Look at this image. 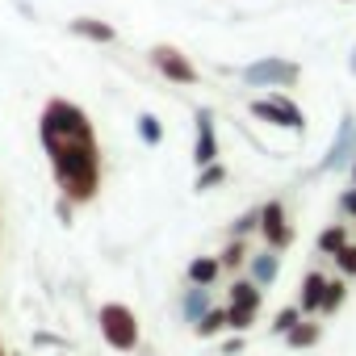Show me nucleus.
<instances>
[{
	"mask_svg": "<svg viewBox=\"0 0 356 356\" xmlns=\"http://www.w3.org/2000/svg\"><path fill=\"white\" fill-rule=\"evenodd\" d=\"M97 323H101V335L113 352H138V318L126 302H105L97 310Z\"/></svg>",
	"mask_w": 356,
	"mask_h": 356,
	"instance_id": "5",
	"label": "nucleus"
},
{
	"mask_svg": "<svg viewBox=\"0 0 356 356\" xmlns=\"http://www.w3.org/2000/svg\"><path fill=\"white\" fill-rule=\"evenodd\" d=\"M327 281H331V277H323L318 268H310V273L302 277V293H298V306H302V314H318V306H323V293H327Z\"/></svg>",
	"mask_w": 356,
	"mask_h": 356,
	"instance_id": "13",
	"label": "nucleus"
},
{
	"mask_svg": "<svg viewBox=\"0 0 356 356\" xmlns=\"http://www.w3.org/2000/svg\"><path fill=\"white\" fill-rule=\"evenodd\" d=\"M348 172H352V181H348V185H356V159H352V168H348Z\"/></svg>",
	"mask_w": 356,
	"mask_h": 356,
	"instance_id": "32",
	"label": "nucleus"
},
{
	"mask_svg": "<svg viewBox=\"0 0 356 356\" xmlns=\"http://www.w3.org/2000/svg\"><path fill=\"white\" fill-rule=\"evenodd\" d=\"M343 298H348V281H343V277L327 281V293H323V306H318V314H335V310L343 306Z\"/></svg>",
	"mask_w": 356,
	"mask_h": 356,
	"instance_id": "23",
	"label": "nucleus"
},
{
	"mask_svg": "<svg viewBox=\"0 0 356 356\" xmlns=\"http://www.w3.org/2000/svg\"><path fill=\"white\" fill-rule=\"evenodd\" d=\"M227 318H231V331L248 335V331H252V323L260 318V306H231V302H227Z\"/></svg>",
	"mask_w": 356,
	"mask_h": 356,
	"instance_id": "22",
	"label": "nucleus"
},
{
	"mask_svg": "<svg viewBox=\"0 0 356 356\" xmlns=\"http://www.w3.org/2000/svg\"><path fill=\"white\" fill-rule=\"evenodd\" d=\"M218 277H222V260H218V256H193L189 268H185V281H189V285H206V289H214Z\"/></svg>",
	"mask_w": 356,
	"mask_h": 356,
	"instance_id": "12",
	"label": "nucleus"
},
{
	"mask_svg": "<svg viewBox=\"0 0 356 356\" xmlns=\"http://www.w3.org/2000/svg\"><path fill=\"white\" fill-rule=\"evenodd\" d=\"M138 356H151V352H138Z\"/></svg>",
	"mask_w": 356,
	"mask_h": 356,
	"instance_id": "33",
	"label": "nucleus"
},
{
	"mask_svg": "<svg viewBox=\"0 0 356 356\" xmlns=\"http://www.w3.org/2000/svg\"><path fill=\"white\" fill-rule=\"evenodd\" d=\"M197 122V134H193V163L206 168V163H218V126H214V109H197L193 113Z\"/></svg>",
	"mask_w": 356,
	"mask_h": 356,
	"instance_id": "9",
	"label": "nucleus"
},
{
	"mask_svg": "<svg viewBox=\"0 0 356 356\" xmlns=\"http://www.w3.org/2000/svg\"><path fill=\"white\" fill-rule=\"evenodd\" d=\"M335 206H339V214H343V218H352V222H356V185H348V189L339 193V202H335Z\"/></svg>",
	"mask_w": 356,
	"mask_h": 356,
	"instance_id": "27",
	"label": "nucleus"
},
{
	"mask_svg": "<svg viewBox=\"0 0 356 356\" xmlns=\"http://www.w3.org/2000/svg\"><path fill=\"white\" fill-rule=\"evenodd\" d=\"M348 72L356 76V47H352V55H348Z\"/></svg>",
	"mask_w": 356,
	"mask_h": 356,
	"instance_id": "31",
	"label": "nucleus"
},
{
	"mask_svg": "<svg viewBox=\"0 0 356 356\" xmlns=\"http://www.w3.org/2000/svg\"><path fill=\"white\" fill-rule=\"evenodd\" d=\"M72 206H76V202H67V197H59V206H55V210H59V218H63V222H72Z\"/></svg>",
	"mask_w": 356,
	"mask_h": 356,
	"instance_id": "30",
	"label": "nucleus"
},
{
	"mask_svg": "<svg viewBox=\"0 0 356 356\" xmlns=\"http://www.w3.org/2000/svg\"><path fill=\"white\" fill-rule=\"evenodd\" d=\"M298 323H302V306H281V310L273 314V327H268V331H273V335H289Z\"/></svg>",
	"mask_w": 356,
	"mask_h": 356,
	"instance_id": "24",
	"label": "nucleus"
},
{
	"mask_svg": "<svg viewBox=\"0 0 356 356\" xmlns=\"http://www.w3.org/2000/svg\"><path fill=\"white\" fill-rule=\"evenodd\" d=\"M134 130H138V138H143L147 147H159V143H163V122H159L151 109H143V113L134 118Z\"/></svg>",
	"mask_w": 356,
	"mask_h": 356,
	"instance_id": "20",
	"label": "nucleus"
},
{
	"mask_svg": "<svg viewBox=\"0 0 356 356\" xmlns=\"http://www.w3.org/2000/svg\"><path fill=\"white\" fill-rule=\"evenodd\" d=\"M55 168V181L67 202L84 206L101 189V147L97 138H67V143H42Z\"/></svg>",
	"mask_w": 356,
	"mask_h": 356,
	"instance_id": "1",
	"label": "nucleus"
},
{
	"mask_svg": "<svg viewBox=\"0 0 356 356\" xmlns=\"http://www.w3.org/2000/svg\"><path fill=\"white\" fill-rule=\"evenodd\" d=\"M210 306H214V289H206V285H189L181 293V318L185 323H197Z\"/></svg>",
	"mask_w": 356,
	"mask_h": 356,
	"instance_id": "14",
	"label": "nucleus"
},
{
	"mask_svg": "<svg viewBox=\"0 0 356 356\" xmlns=\"http://www.w3.org/2000/svg\"><path fill=\"white\" fill-rule=\"evenodd\" d=\"M38 134L42 143H67V138H97L92 134V122L80 105L63 101V97H51L42 105V122H38Z\"/></svg>",
	"mask_w": 356,
	"mask_h": 356,
	"instance_id": "2",
	"label": "nucleus"
},
{
	"mask_svg": "<svg viewBox=\"0 0 356 356\" xmlns=\"http://www.w3.org/2000/svg\"><path fill=\"white\" fill-rule=\"evenodd\" d=\"M239 80L248 88H293L302 80V63L285 59V55H264V59L239 67Z\"/></svg>",
	"mask_w": 356,
	"mask_h": 356,
	"instance_id": "4",
	"label": "nucleus"
},
{
	"mask_svg": "<svg viewBox=\"0 0 356 356\" xmlns=\"http://www.w3.org/2000/svg\"><path fill=\"white\" fill-rule=\"evenodd\" d=\"M348 239H352L348 222H331V227H323V231H318V243H314V248H318V256H335Z\"/></svg>",
	"mask_w": 356,
	"mask_h": 356,
	"instance_id": "17",
	"label": "nucleus"
},
{
	"mask_svg": "<svg viewBox=\"0 0 356 356\" xmlns=\"http://www.w3.org/2000/svg\"><path fill=\"white\" fill-rule=\"evenodd\" d=\"M252 231H260V206H252V210H243L235 222H231V239H248Z\"/></svg>",
	"mask_w": 356,
	"mask_h": 356,
	"instance_id": "25",
	"label": "nucleus"
},
{
	"mask_svg": "<svg viewBox=\"0 0 356 356\" xmlns=\"http://www.w3.org/2000/svg\"><path fill=\"white\" fill-rule=\"evenodd\" d=\"M222 181H227V168H222V159H218V163H206V168H197L193 193H210V189H218Z\"/></svg>",
	"mask_w": 356,
	"mask_h": 356,
	"instance_id": "21",
	"label": "nucleus"
},
{
	"mask_svg": "<svg viewBox=\"0 0 356 356\" xmlns=\"http://www.w3.org/2000/svg\"><path fill=\"white\" fill-rule=\"evenodd\" d=\"M318 339H323V327H318V323H306V318H302V323L285 335V343H289L293 352H306V348H314Z\"/></svg>",
	"mask_w": 356,
	"mask_h": 356,
	"instance_id": "19",
	"label": "nucleus"
},
{
	"mask_svg": "<svg viewBox=\"0 0 356 356\" xmlns=\"http://www.w3.org/2000/svg\"><path fill=\"white\" fill-rule=\"evenodd\" d=\"M218 260H222V273H239L252 260V243L248 239H227V248L218 252Z\"/></svg>",
	"mask_w": 356,
	"mask_h": 356,
	"instance_id": "16",
	"label": "nucleus"
},
{
	"mask_svg": "<svg viewBox=\"0 0 356 356\" xmlns=\"http://www.w3.org/2000/svg\"><path fill=\"white\" fill-rule=\"evenodd\" d=\"M67 34H72V38H84V42H97V47L118 42V26L101 22V17H72V22H67Z\"/></svg>",
	"mask_w": 356,
	"mask_h": 356,
	"instance_id": "10",
	"label": "nucleus"
},
{
	"mask_svg": "<svg viewBox=\"0 0 356 356\" xmlns=\"http://www.w3.org/2000/svg\"><path fill=\"white\" fill-rule=\"evenodd\" d=\"M260 302H264V289L243 273V277L231 285V306H260Z\"/></svg>",
	"mask_w": 356,
	"mask_h": 356,
	"instance_id": "18",
	"label": "nucleus"
},
{
	"mask_svg": "<svg viewBox=\"0 0 356 356\" xmlns=\"http://www.w3.org/2000/svg\"><path fill=\"white\" fill-rule=\"evenodd\" d=\"M352 159H356V113H352V105L339 113V126H335V138H331V147H327V155L318 159V168H314V176H327V172H339V168H352Z\"/></svg>",
	"mask_w": 356,
	"mask_h": 356,
	"instance_id": "7",
	"label": "nucleus"
},
{
	"mask_svg": "<svg viewBox=\"0 0 356 356\" xmlns=\"http://www.w3.org/2000/svg\"><path fill=\"white\" fill-rule=\"evenodd\" d=\"M147 63H151L168 84H185V88H197V84H202V72L193 67V59H189L185 51L168 47V42H155V47L147 51Z\"/></svg>",
	"mask_w": 356,
	"mask_h": 356,
	"instance_id": "6",
	"label": "nucleus"
},
{
	"mask_svg": "<svg viewBox=\"0 0 356 356\" xmlns=\"http://www.w3.org/2000/svg\"><path fill=\"white\" fill-rule=\"evenodd\" d=\"M260 235H264V248H273V252H285L293 243V227H289V214H285L281 197L260 206Z\"/></svg>",
	"mask_w": 356,
	"mask_h": 356,
	"instance_id": "8",
	"label": "nucleus"
},
{
	"mask_svg": "<svg viewBox=\"0 0 356 356\" xmlns=\"http://www.w3.org/2000/svg\"><path fill=\"white\" fill-rule=\"evenodd\" d=\"M34 343H38V348H67V339L55 335V331H34Z\"/></svg>",
	"mask_w": 356,
	"mask_h": 356,
	"instance_id": "28",
	"label": "nucleus"
},
{
	"mask_svg": "<svg viewBox=\"0 0 356 356\" xmlns=\"http://www.w3.org/2000/svg\"><path fill=\"white\" fill-rule=\"evenodd\" d=\"M243 348H248V339H243V335H239V331H235V335H231V339H222V343H218V352H222V356H239V352H243Z\"/></svg>",
	"mask_w": 356,
	"mask_h": 356,
	"instance_id": "29",
	"label": "nucleus"
},
{
	"mask_svg": "<svg viewBox=\"0 0 356 356\" xmlns=\"http://www.w3.org/2000/svg\"><path fill=\"white\" fill-rule=\"evenodd\" d=\"M260 289H268L273 281H277V273H281V252H273V248H260V252H252V260H248V268H243Z\"/></svg>",
	"mask_w": 356,
	"mask_h": 356,
	"instance_id": "11",
	"label": "nucleus"
},
{
	"mask_svg": "<svg viewBox=\"0 0 356 356\" xmlns=\"http://www.w3.org/2000/svg\"><path fill=\"white\" fill-rule=\"evenodd\" d=\"M252 118H260V122H268V126H281V130H289V134H306V113H302V105L289 97V92H281V88H268L264 97H256L252 105Z\"/></svg>",
	"mask_w": 356,
	"mask_h": 356,
	"instance_id": "3",
	"label": "nucleus"
},
{
	"mask_svg": "<svg viewBox=\"0 0 356 356\" xmlns=\"http://www.w3.org/2000/svg\"><path fill=\"white\" fill-rule=\"evenodd\" d=\"M331 260H335L339 277H356V243H352V239H348V243H343V248H339Z\"/></svg>",
	"mask_w": 356,
	"mask_h": 356,
	"instance_id": "26",
	"label": "nucleus"
},
{
	"mask_svg": "<svg viewBox=\"0 0 356 356\" xmlns=\"http://www.w3.org/2000/svg\"><path fill=\"white\" fill-rule=\"evenodd\" d=\"M222 331H231L227 306H210V310L193 323V335H197V339H214V335H222Z\"/></svg>",
	"mask_w": 356,
	"mask_h": 356,
	"instance_id": "15",
	"label": "nucleus"
}]
</instances>
